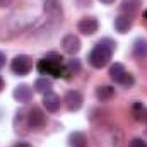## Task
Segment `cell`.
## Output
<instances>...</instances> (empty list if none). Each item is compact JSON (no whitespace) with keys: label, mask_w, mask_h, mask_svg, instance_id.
<instances>
[{"label":"cell","mask_w":147,"mask_h":147,"mask_svg":"<svg viewBox=\"0 0 147 147\" xmlns=\"http://www.w3.org/2000/svg\"><path fill=\"white\" fill-rule=\"evenodd\" d=\"M98 147H123V134L115 125H101L94 130Z\"/></svg>","instance_id":"cell-1"},{"label":"cell","mask_w":147,"mask_h":147,"mask_svg":"<svg viewBox=\"0 0 147 147\" xmlns=\"http://www.w3.org/2000/svg\"><path fill=\"white\" fill-rule=\"evenodd\" d=\"M116 43H113L111 39H103L99 41L92 51L89 53V62L94 69H103L105 65H108V62L111 60V53L115 51Z\"/></svg>","instance_id":"cell-2"},{"label":"cell","mask_w":147,"mask_h":147,"mask_svg":"<svg viewBox=\"0 0 147 147\" xmlns=\"http://www.w3.org/2000/svg\"><path fill=\"white\" fill-rule=\"evenodd\" d=\"M38 70H39V74H51L53 77H60L65 72V69L62 67V58L57 57V55H55V60H51L50 55L46 58L39 60L38 62Z\"/></svg>","instance_id":"cell-3"},{"label":"cell","mask_w":147,"mask_h":147,"mask_svg":"<svg viewBox=\"0 0 147 147\" xmlns=\"http://www.w3.org/2000/svg\"><path fill=\"white\" fill-rule=\"evenodd\" d=\"M31 67H33V62H31V58L28 55H17L10 63L12 72L17 74V75H28Z\"/></svg>","instance_id":"cell-4"},{"label":"cell","mask_w":147,"mask_h":147,"mask_svg":"<svg viewBox=\"0 0 147 147\" xmlns=\"http://www.w3.org/2000/svg\"><path fill=\"white\" fill-rule=\"evenodd\" d=\"M82 101H84V98H82V94H80L79 91H69V92L65 94V98H63L65 108H67L69 111H77V110H80V106H82Z\"/></svg>","instance_id":"cell-5"},{"label":"cell","mask_w":147,"mask_h":147,"mask_svg":"<svg viewBox=\"0 0 147 147\" xmlns=\"http://www.w3.org/2000/svg\"><path fill=\"white\" fill-rule=\"evenodd\" d=\"M77 28H79V31H80L82 34L91 36V34H94V33L98 31L99 22L96 21V17H84V19H80V21H79Z\"/></svg>","instance_id":"cell-6"},{"label":"cell","mask_w":147,"mask_h":147,"mask_svg":"<svg viewBox=\"0 0 147 147\" xmlns=\"http://www.w3.org/2000/svg\"><path fill=\"white\" fill-rule=\"evenodd\" d=\"M62 46H63V50L69 55H75V53L80 51V39H79V36H75V34H67V36L62 39Z\"/></svg>","instance_id":"cell-7"},{"label":"cell","mask_w":147,"mask_h":147,"mask_svg":"<svg viewBox=\"0 0 147 147\" xmlns=\"http://www.w3.org/2000/svg\"><path fill=\"white\" fill-rule=\"evenodd\" d=\"M45 121H46L45 113L39 110V108H33V110L28 113V125H29L31 128H39V127H43Z\"/></svg>","instance_id":"cell-8"},{"label":"cell","mask_w":147,"mask_h":147,"mask_svg":"<svg viewBox=\"0 0 147 147\" xmlns=\"http://www.w3.org/2000/svg\"><path fill=\"white\" fill-rule=\"evenodd\" d=\"M14 98H16L19 103H28V101H31V98H33V89H31L28 84H19V86L14 89Z\"/></svg>","instance_id":"cell-9"},{"label":"cell","mask_w":147,"mask_h":147,"mask_svg":"<svg viewBox=\"0 0 147 147\" xmlns=\"http://www.w3.org/2000/svg\"><path fill=\"white\" fill-rule=\"evenodd\" d=\"M134 24V19L130 14H120L116 19H115V29L118 33H127Z\"/></svg>","instance_id":"cell-10"},{"label":"cell","mask_w":147,"mask_h":147,"mask_svg":"<svg viewBox=\"0 0 147 147\" xmlns=\"http://www.w3.org/2000/svg\"><path fill=\"white\" fill-rule=\"evenodd\" d=\"M43 106L46 108V111L55 113L60 108V98L55 92H46V94H43Z\"/></svg>","instance_id":"cell-11"},{"label":"cell","mask_w":147,"mask_h":147,"mask_svg":"<svg viewBox=\"0 0 147 147\" xmlns=\"http://www.w3.org/2000/svg\"><path fill=\"white\" fill-rule=\"evenodd\" d=\"M113 96H115V89L111 86H99V87H96V98L99 101L106 103V101H110Z\"/></svg>","instance_id":"cell-12"},{"label":"cell","mask_w":147,"mask_h":147,"mask_svg":"<svg viewBox=\"0 0 147 147\" xmlns=\"http://www.w3.org/2000/svg\"><path fill=\"white\" fill-rule=\"evenodd\" d=\"M134 57L135 58H147V41L139 38L135 43H134Z\"/></svg>","instance_id":"cell-13"},{"label":"cell","mask_w":147,"mask_h":147,"mask_svg":"<svg viewBox=\"0 0 147 147\" xmlns=\"http://www.w3.org/2000/svg\"><path fill=\"white\" fill-rule=\"evenodd\" d=\"M51 87H53V84H51V80L48 77H39L34 82V89H36L38 92H41V94L51 92Z\"/></svg>","instance_id":"cell-14"},{"label":"cell","mask_w":147,"mask_h":147,"mask_svg":"<svg viewBox=\"0 0 147 147\" xmlns=\"http://www.w3.org/2000/svg\"><path fill=\"white\" fill-rule=\"evenodd\" d=\"M69 142H70V147H86L87 146V139H86V135L80 134V132H74V134H70Z\"/></svg>","instance_id":"cell-15"},{"label":"cell","mask_w":147,"mask_h":147,"mask_svg":"<svg viewBox=\"0 0 147 147\" xmlns=\"http://www.w3.org/2000/svg\"><path fill=\"white\" fill-rule=\"evenodd\" d=\"M132 115H134V118H135V120H139V121H144V120H147V110H146V106H144L142 103H135V105L132 106Z\"/></svg>","instance_id":"cell-16"},{"label":"cell","mask_w":147,"mask_h":147,"mask_svg":"<svg viewBox=\"0 0 147 147\" xmlns=\"http://www.w3.org/2000/svg\"><path fill=\"white\" fill-rule=\"evenodd\" d=\"M139 5H140V0H123L121 2V10L125 14L132 16V12H135L139 9Z\"/></svg>","instance_id":"cell-17"},{"label":"cell","mask_w":147,"mask_h":147,"mask_svg":"<svg viewBox=\"0 0 147 147\" xmlns=\"http://www.w3.org/2000/svg\"><path fill=\"white\" fill-rule=\"evenodd\" d=\"M125 72H127V70H125V67H123L121 63H115V65H111V69H110V77L115 82H118V80L123 77Z\"/></svg>","instance_id":"cell-18"},{"label":"cell","mask_w":147,"mask_h":147,"mask_svg":"<svg viewBox=\"0 0 147 147\" xmlns=\"http://www.w3.org/2000/svg\"><path fill=\"white\" fill-rule=\"evenodd\" d=\"M65 72H67V74H77V72H80V62H79V60H75V58L69 60V62L65 63Z\"/></svg>","instance_id":"cell-19"},{"label":"cell","mask_w":147,"mask_h":147,"mask_svg":"<svg viewBox=\"0 0 147 147\" xmlns=\"http://www.w3.org/2000/svg\"><path fill=\"white\" fill-rule=\"evenodd\" d=\"M118 84H121L123 87H132V86L135 84V79H134V75H132V74L125 72V74H123V77L118 80Z\"/></svg>","instance_id":"cell-20"},{"label":"cell","mask_w":147,"mask_h":147,"mask_svg":"<svg viewBox=\"0 0 147 147\" xmlns=\"http://www.w3.org/2000/svg\"><path fill=\"white\" fill-rule=\"evenodd\" d=\"M128 147H147V142L144 139H132Z\"/></svg>","instance_id":"cell-21"},{"label":"cell","mask_w":147,"mask_h":147,"mask_svg":"<svg viewBox=\"0 0 147 147\" xmlns=\"http://www.w3.org/2000/svg\"><path fill=\"white\" fill-rule=\"evenodd\" d=\"M12 3V0H0V7H9Z\"/></svg>","instance_id":"cell-22"},{"label":"cell","mask_w":147,"mask_h":147,"mask_svg":"<svg viewBox=\"0 0 147 147\" xmlns=\"http://www.w3.org/2000/svg\"><path fill=\"white\" fill-rule=\"evenodd\" d=\"M3 65H5V55H3V53L0 51V69H2Z\"/></svg>","instance_id":"cell-23"},{"label":"cell","mask_w":147,"mask_h":147,"mask_svg":"<svg viewBox=\"0 0 147 147\" xmlns=\"http://www.w3.org/2000/svg\"><path fill=\"white\" fill-rule=\"evenodd\" d=\"M14 147H31V146H29L28 142H17V144H16Z\"/></svg>","instance_id":"cell-24"},{"label":"cell","mask_w":147,"mask_h":147,"mask_svg":"<svg viewBox=\"0 0 147 147\" xmlns=\"http://www.w3.org/2000/svg\"><path fill=\"white\" fill-rule=\"evenodd\" d=\"M101 2H103V3H106V5H110V3H113V2H115V0H101Z\"/></svg>","instance_id":"cell-25"},{"label":"cell","mask_w":147,"mask_h":147,"mask_svg":"<svg viewBox=\"0 0 147 147\" xmlns=\"http://www.w3.org/2000/svg\"><path fill=\"white\" fill-rule=\"evenodd\" d=\"M2 89H3V79L0 77V91H2Z\"/></svg>","instance_id":"cell-26"}]
</instances>
